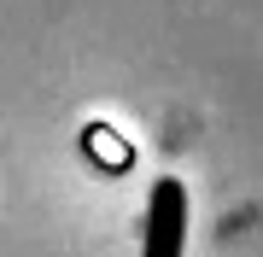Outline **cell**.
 I'll list each match as a JSON object with an SVG mask.
<instances>
[{
    "label": "cell",
    "instance_id": "6da1fadb",
    "mask_svg": "<svg viewBox=\"0 0 263 257\" xmlns=\"http://www.w3.org/2000/svg\"><path fill=\"white\" fill-rule=\"evenodd\" d=\"M187 240V187L181 181H158L146 199V246L141 257H181Z\"/></svg>",
    "mask_w": 263,
    "mask_h": 257
}]
</instances>
